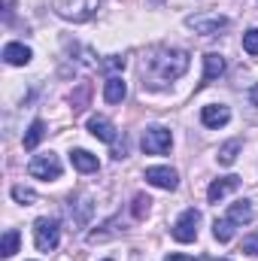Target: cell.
Segmentation results:
<instances>
[{"mask_svg": "<svg viewBox=\"0 0 258 261\" xmlns=\"http://www.w3.org/2000/svg\"><path fill=\"white\" fill-rule=\"evenodd\" d=\"M189 70V52L183 49H155L143 58V88H158L164 82L179 79Z\"/></svg>", "mask_w": 258, "mask_h": 261, "instance_id": "cell-1", "label": "cell"}, {"mask_svg": "<svg viewBox=\"0 0 258 261\" xmlns=\"http://www.w3.org/2000/svg\"><path fill=\"white\" fill-rule=\"evenodd\" d=\"M58 240H61V225H58V219H49V216L37 219V225H34V243H37V249H40V252H52V249L58 246Z\"/></svg>", "mask_w": 258, "mask_h": 261, "instance_id": "cell-2", "label": "cell"}, {"mask_svg": "<svg viewBox=\"0 0 258 261\" xmlns=\"http://www.w3.org/2000/svg\"><path fill=\"white\" fill-rule=\"evenodd\" d=\"M100 0H55V12L70 21H88L97 12Z\"/></svg>", "mask_w": 258, "mask_h": 261, "instance_id": "cell-3", "label": "cell"}, {"mask_svg": "<svg viewBox=\"0 0 258 261\" xmlns=\"http://www.w3.org/2000/svg\"><path fill=\"white\" fill-rule=\"evenodd\" d=\"M186 24L192 28L194 34L213 37V34L225 31V28L231 24V18H228V15H219V12H197V15H189V18H186Z\"/></svg>", "mask_w": 258, "mask_h": 261, "instance_id": "cell-4", "label": "cell"}, {"mask_svg": "<svg viewBox=\"0 0 258 261\" xmlns=\"http://www.w3.org/2000/svg\"><path fill=\"white\" fill-rule=\"evenodd\" d=\"M28 173L34 176V179H58L61 176V161H58V155L55 152H46V155H34L31 158V164H28Z\"/></svg>", "mask_w": 258, "mask_h": 261, "instance_id": "cell-5", "label": "cell"}, {"mask_svg": "<svg viewBox=\"0 0 258 261\" xmlns=\"http://www.w3.org/2000/svg\"><path fill=\"white\" fill-rule=\"evenodd\" d=\"M140 146H143V152H146V155H164V152L173 146V137H170V130H167V128L152 125V128H146L143 140H140Z\"/></svg>", "mask_w": 258, "mask_h": 261, "instance_id": "cell-6", "label": "cell"}, {"mask_svg": "<svg viewBox=\"0 0 258 261\" xmlns=\"http://www.w3.org/2000/svg\"><path fill=\"white\" fill-rule=\"evenodd\" d=\"M197 225H200V213H197V210H186V213L173 222V240H179V243L197 240Z\"/></svg>", "mask_w": 258, "mask_h": 261, "instance_id": "cell-7", "label": "cell"}, {"mask_svg": "<svg viewBox=\"0 0 258 261\" xmlns=\"http://www.w3.org/2000/svg\"><path fill=\"white\" fill-rule=\"evenodd\" d=\"M88 134L97 137V140H104V143H113V155L119 152V130H116V125H113L110 119L91 116V119H88Z\"/></svg>", "mask_w": 258, "mask_h": 261, "instance_id": "cell-8", "label": "cell"}, {"mask_svg": "<svg viewBox=\"0 0 258 261\" xmlns=\"http://www.w3.org/2000/svg\"><path fill=\"white\" fill-rule=\"evenodd\" d=\"M146 182L155 186V189H164V192H173L179 186V173L173 167H149L146 170Z\"/></svg>", "mask_w": 258, "mask_h": 261, "instance_id": "cell-9", "label": "cell"}, {"mask_svg": "<svg viewBox=\"0 0 258 261\" xmlns=\"http://www.w3.org/2000/svg\"><path fill=\"white\" fill-rule=\"evenodd\" d=\"M200 122H203V128H225L231 122V110L225 103H207L200 110Z\"/></svg>", "mask_w": 258, "mask_h": 261, "instance_id": "cell-10", "label": "cell"}, {"mask_svg": "<svg viewBox=\"0 0 258 261\" xmlns=\"http://www.w3.org/2000/svg\"><path fill=\"white\" fill-rule=\"evenodd\" d=\"M234 189H240V179L237 176H222V179H213L210 182L207 197H210V203H219V200H225V197L231 195Z\"/></svg>", "mask_w": 258, "mask_h": 261, "instance_id": "cell-11", "label": "cell"}, {"mask_svg": "<svg viewBox=\"0 0 258 261\" xmlns=\"http://www.w3.org/2000/svg\"><path fill=\"white\" fill-rule=\"evenodd\" d=\"M31 58H34V52H31L24 43H6V46H3V61H6V64L24 67Z\"/></svg>", "mask_w": 258, "mask_h": 261, "instance_id": "cell-12", "label": "cell"}, {"mask_svg": "<svg viewBox=\"0 0 258 261\" xmlns=\"http://www.w3.org/2000/svg\"><path fill=\"white\" fill-rule=\"evenodd\" d=\"M222 73H225V58H222V55H216V52L203 55V76H200V88H203V85H210L213 79H219Z\"/></svg>", "mask_w": 258, "mask_h": 261, "instance_id": "cell-13", "label": "cell"}, {"mask_svg": "<svg viewBox=\"0 0 258 261\" xmlns=\"http://www.w3.org/2000/svg\"><path fill=\"white\" fill-rule=\"evenodd\" d=\"M125 94H128V85H125L122 76H110V79L104 82V100H107V103H122Z\"/></svg>", "mask_w": 258, "mask_h": 261, "instance_id": "cell-14", "label": "cell"}, {"mask_svg": "<svg viewBox=\"0 0 258 261\" xmlns=\"http://www.w3.org/2000/svg\"><path fill=\"white\" fill-rule=\"evenodd\" d=\"M70 164L79 170V173H94L100 164H97V155H91V152H85V149H73L70 152Z\"/></svg>", "mask_w": 258, "mask_h": 261, "instance_id": "cell-15", "label": "cell"}, {"mask_svg": "<svg viewBox=\"0 0 258 261\" xmlns=\"http://www.w3.org/2000/svg\"><path fill=\"white\" fill-rule=\"evenodd\" d=\"M252 203L249 200H237V203H231V210H228V219L234 222V225H246V222H252Z\"/></svg>", "mask_w": 258, "mask_h": 261, "instance_id": "cell-16", "label": "cell"}, {"mask_svg": "<svg viewBox=\"0 0 258 261\" xmlns=\"http://www.w3.org/2000/svg\"><path fill=\"white\" fill-rule=\"evenodd\" d=\"M46 137V122L43 119H34L31 122V128H28V134H24V140H21V146L31 152V149H37L40 146V140Z\"/></svg>", "mask_w": 258, "mask_h": 261, "instance_id": "cell-17", "label": "cell"}, {"mask_svg": "<svg viewBox=\"0 0 258 261\" xmlns=\"http://www.w3.org/2000/svg\"><path fill=\"white\" fill-rule=\"evenodd\" d=\"M18 240H21V234H18L15 228H6L3 243H0V255H3V258H12V255L18 252Z\"/></svg>", "mask_w": 258, "mask_h": 261, "instance_id": "cell-18", "label": "cell"}, {"mask_svg": "<svg viewBox=\"0 0 258 261\" xmlns=\"http://www.w3.org/2000/svg\"><path fill=\"white\" fill-rule=\"evenodd\" d=\"M213 237L219 240V243H228L231 237H234V222L225 216V219H216L213 222Z\"/></svg>", "mask_w": 258, "mask_h": 261, "instance_id": "cell-19", "label": "cell"}, {"mask_svg": "<svg viewBox=\"0 0 258 261\" xmlns=\"http://www.w3.org/2000/svg\"><path fill=\"white\" fill-rule=\"evenodd\" d=\"M240 146H243L240 140H228V143L219 149V164H225V167H228V164H234V161H237V152H240Z\"/></svg>", "mask_w": 258, "mask_h": 261, "instance_id": "cell-20", "label": "cell"}, {"mask_svg": "<svg viewBox=\"0 0 258 261\" xmlns=\"http://www.w3.org/2000/svg\"><path fill=\"white\" fill-rule=\"evenodd\" d=\"M88 94H91V85H88V82H79V88H76V94L70 97V103H73V110H85V103H88Z\"/></svg>", "mask_w": 258, "mask_h": 261, "instance_id": "cell-21", "label": "cell"}, {"mask_svg": "<svg viewBox=\"0 0 258 261\" xmlns=\"http://www.w3.org/2000/svg\"><path fill=\"white\" fill-rule=\"evenodd\" d=\"M149 203H152V200H149L146 195H137V197H134V206H131L134 219H143V216L149 213Z\"/></svg>", "mask_w": 258, "mask_h": 261, "instance_id": "cell-22", "label": "cell"}, {"mask_svg": "<svg viewBox=\"0 0 258 261\" xmlns=\"http://www.w3.org/2000/svg\"><path fill=\"white\" fill-rule=\"evenodd\" d=\"M243 49H246L249 55H258V28H252V31L243 34Z\"/></svg>", "mask_w": 258, "mask_h": 261, "instance_id": "cell-23", "label": "cell"}, {"mask_svg": "<svg viewBox=\"0 0 258 261\" xmlns=\"http://www.w3.org/2000/svg\"><path fill=\"white\" fill-rule=\"evenodd\" d=\"M12 197H15L18 203H34V200H37V195H34L31 189H24V186H15V189H12Z\"/></svg>", "mask_w": 258, "mask_h": 261, "instance_id": "cell-24", "label": "cell"}, {"mask_svg": "<svg viewBox=\"0 0 258 261\" xmlns=\"http://www.w3.org/2000/svg\"><path fill=\"white\" fill-rule=\"evenodd\" d=\"M100 70H122V67H125V58H122V55H110V58H107V61H100Z\"/></svg>", "mask_w": 258, "mask_h": 261, "instance_id": "cell-25", "label": "cell"}, {"mask_svg": "<svg viewBox=\"0 0 258 261\" xmlns=\"http://www.w3.org/2000/svg\"><path fill=\"white\" fill-rule=\"evenodd\" d=\"M240 252H246V255H258V234H249L246 240H243V249Z\"/></svg>", "mask_w": 258, "mask_h": 261, "instance_id": "cell-26", "label": "cell"}, {"mask_svg": "<svg viewBox=\"0 0 258 261\" xmlns=\"http://www.w3.org/2000/svg\"><path fill=\"white\" fill-rule=\"evenodd\" d=\"M164 261H194V258H192V255H183V252H170Z\"/></svg>", "mask_w": 258, "mask_h": 261, "instance_id": "cell-27", "label": "cell"}, {"mask_svg": "<svg viewBox=\"0 0 258 261\" xmlns=\"http://www.w3.org/2000/svg\"><path fill=\"white\" fill-rule=\"evenodd\" d=\"M249 97H252V103H255V107H258V85H255V88H252V94H249Z\"/></svg>", "mask_w": 258, "mask_h": 261, "instance_id": "cell-28", "label": "cell"}, {"mask_svg": "<svg viewBox=\"0 0 258 261\" xmlns=\"http://www.w3.org/2000/svg\"><path fill=\"white\" fill-rule=\"evenodd\" d=\"M207 261H213V258H207Z\"/></svg>", "mask_w": 258, "mask_h": 261, "instance_id": "cell-29", "label": "cell"}]
</instances>
